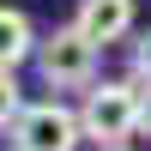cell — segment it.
I'll return each mask as SVG.
<instances>
[{
  "instance_id": "6da1fadb",
  "label": "cell",
  "mask_w": 151,
  "mask_h": 151,
  "mask_svg": "<svg viewBox=\"0 0 151 151\" xmlns=\"http://www.w3.org/2000/svg\"><path fill=\"white\" fill-rule=\"evenodd\" d=\"M79 127L97 151H115L139 133V85L133 79H97L79 103Z\"/></svg>"
},
{
  "instance_id": "7a4b0ae2",
  "label": "cell",
  "mask_w": 151,
  "mask_h": 151,
  "mask_svg": "<svg viewBox=\"0 0 151 151\" xmlns=\"http://www.w3.org/2000/svg\"><path fill=\"white\" fill-rule=\"evenodd\" d=\"M36 67H42L48 91H91L97 85V42L79 24H67V30H55V36L36 42Z\"/></svg>"
},
{
  "instance_id": "3957f363",
  "label": "cell",
  "mask_w": 151,
  "mask_h": 151,
  "mask_svg": "<svg viewBox=\"0 0 151 151\" xmlns=\"http://www.w3.org/2000/svg\"><path fill=\"white\" fill-rule=\"evenodd\" d=\"M85 127H79V109L67 103H24L18 127H12V151H79Z\"/></svg>"
},
{
  "instance_id": "277c9868",
  "label": "cell",
  "mask_w": 151,
  "mask_h": 151,
  "mask_svg": "<svg viewBox=\"0 0 151 151\" xmlns=\"http://www.w3.org/2000/svg\"><path fill=\"white\" fill-rule=\"evenodd\" d=\"M73 24H79L97 48H103V42H121V36L133 30V0H79V18H73Z\"/></svg>"
},
{
  "instance_id": "5b68a950",
  "label": "cell",
  "mask_w": 151,
  "mask_h": 151,
  "mask_svg": "<svg viewBox=\"0 0 151 151\" xmlns=\"http://www.w3.org/2000/svg\"><path fill=\"white\" fill-rule=\"evenodd\" d=\"M36 42H42V36H36V24L24 18L18 6H0V73H12L18 60H30Z\"/></svg>"
},
{
  "instance_id": "8992f818",
  "label": "cell",
  "mask_w": 151,
  "mask_h": 151,
  "mask_svg": "<svg viewBox=\"0 0 151 151\" xmlns=\"http://www.w3.org/2000/svg\"><path fill=\"white\" fill-rule=\"evenodd\" d=\"M18 115H24V91H18V79H12V73H0V133L18 127Z\"/></svg>"
},
{
  "instance_id": "52a82bcc",
  "label": "cell",
  "mask_w": 151,
  "mask_h": 151,
  "mask_svg": "<svg viewBox=\"0 0 151 151\" xmlns=\"http://www.w3.org/2000/svg\"><path fill=\"white\" fill-rule=\"evenodd\" d=\"M127 79H133V85H151V30L133 42V73H127Z\"/></svg>"
},
{
  "instance_id": "ba28073f",
  "label": "cell",
  "mask_w": 151,
  "mask_h": 151,
  "mask_svg": "<svg viewBox=\"0 0 151 151\" xmlns=\"http://www.w3.org/2000/svg\"><path fill=\"white\" fill-rule=\"evenodd\" d=\"M139 133L151 139V85H139Z\"/></svg>"
},
{
  "instance_id": "9c48e42d",
  "label": "cell",
  "mask_w": 151,
  "mask_h": 151,
  "mask_svg": "<svg viewBox=\"0 0 151 151\" xmlns=\"http://www.w3.org/2000/svg\"><path fill=\"white\" fill-rule=\"evenodd\" d=\"M115 151H127V145H115Z\"/></svg>"
}]
</instances>
